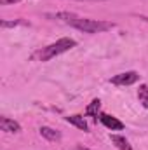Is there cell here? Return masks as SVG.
<instances>
[{
    "mask_svg": "<svg viewBox=\"0 0 148 150\" xmlns=\"http://www.w3.org/2000/svg\"><path fill=\"white\" fill-rule=\"evenodd\" d=\"M70 26H73L77 30L84 32V33H103L111 30L115 25L110 21H103V19H87V18H73L70 23Z\"/></svg>",
    "mask_w": 148,
    "mask_h": 150,
    "instance_id": "6da1fadb",
    "label": "cell"
},
{
    "mask_svg": "<svg viewBox=\"0 0 148 150\" xmlns=\"http://www.w3.org/2000/svg\"><path fill=\"white\" fill-rule=\"evenodd\" d=\"M75 45H77V42H75L73 38L63 37V38H59V40H56L54 44L44 47V49L38 52V58H40V61H49V59H52V58H56V56H59V54L70 51V49H73Z\"/></svg>",
    "mask_w": 148,
    "mask_h": 150,
    "instance_id": "7a4b0ae2",
    "label": "cell"
},
{
    "mask_svg": "<svg viewBox=\"0 0 148 150\" xmlns=\"http://www.w3.org/2000/svg\"><path fill=\"white\" fill-rule=\"evenodd\" d=\"M138 80H140V74L138 72H124V74L111 77V84H115V86H132Z\"/></svg>",
    "mask_w": 148,
    "mask_h": 150,
    "instance_id": "3957f363",
    "label": "cell"
},
{
    "mask_svg": "<svg viewBox=\"0 0 148 150\" xmlns=\"http://www.w3.org/2000/svg\"><path fill=\"white\" fill-rule=\"evenodd\" d=\"M99 120H101V124H103L105 127H108L111 131H120V129H124V122H120L117 117H111L108 113H99Z\"/></svg>",
    "mask_w": 148,
    "mask_h": 150,
    "instance_id": "277c9868",
    "label": "cell"
},
{
    "mask_svg": "<svg viewBox=\"0 0 148 150\" xmlns=\"http://www.w3.org/2000/svg\"><path fill=\"white\" fill-rule=\"evenodd\" d=\"M0 127L5 133H19L21 131V126L9 117H0Z\"/></svg>",
    "mask_w": 148,
    "mask_h": 150,
    "instance_id": "5b68a950",
    "label": "cell"
},
{
    "mask_svg": "<svg viewBox=\"0 0 148 150\" xmlns=\"http://www.w3.org/2000/svg\"><path fill=\"white\" fill-rule=\"evenodd\" d=\"M40 136L49 140V142H59L61 140V133L52 129V127H49V126H42L40 127Z\"/></svg>",
    "mask_w": 148,
    "mask_h": 150,
    "instance_id": "8992f818",
    "label": "cell"
},
{
    "mask_svg": "<svg viewBox=\"0 0 148 150\" xmlns=\"http://www.w3.org/2000/svg\"><path fill=\"white\" fill-rule=\"evenodd\" d=\"M111 143L118 150H132V147L129 145V142L124 136H120V134H111Z\"/></svg>",
    "mask_w": 148,
    "mask_h": 150,
    "instance_id": "52a82bcc",
    "label": "cell"
},
{
    "mask_svg": "<svg viewBox=\"0 0 148 150\" xmlns=\"http://www.w3.org/2000/svg\"><path fill=\"white\" fill-rule=\"evenodd\" d=\"M66 120L70 124H73L75 127H78L82 131H87V122H85V119L82 115H70V117H66Z\"/></svg>",
    "mask_w": 148,
    "mask_h": 150,
    "instance_id": "ba28073f",
    "label": "cell"
},
{
    "mask_svg": "<svg viewBox=\"0 0 148 150\" xmlns=\"http://www.w3.org/2000/svg\"><path fill=\"white\" fill-rule=\"evenodd\" d=\"M138 98H140V103L148 108V86L147 84H141L140 89H138Z\"/></svg>",
    "mask_w": 148,
    "mask_h": 150,
    "instance_id": "9c48e42d",
    "label": "cell"
},
{
    "mask_svg": "<svg viewBox=\"0 0 148 150\" xmlns=\"http://www.w3.org/2000/svg\"><path fill=\"white\" fill-rule=\"evenodd\" d=\"M99 108H101V101H99V100H92V101H91V105L85 108V113H87V115H91V117H98Z\"/></svg>",
    "mask_w": 148,
    "mask_h": 150,
    "instance_id": "30bf717a",
    "label": "cell"
},
{
    "mask_svg": "<svg viewBox=\"0 0 148 150\" xmlns=\"http://www.w3.org/2000/svg\"><path fill=\"white\" fill-rule=\"evenodd\" d=\"M18 25H23V21L18 19V21H2V23H0L2 28H11V26H18Z\"/></svg>",
    "mask_w": 148,
    "mask_h": 150,
    "instance_id": "8fae6325",
    "label": "cell"
},
{
    "mask_svg": "<svg viewBox=\"0 0 148 150\" xmlns=\"http://www.w3.org/2000/svg\"><path fill=\"white\" fill-rule=\"evenodd\" d=\"M21 0H0V5H11V4H18Z\"/></svg>",
    "mask_w": 148,
    "mask_h": 150,
    "instance_id": "7c38bea8",
    "label": "cell"
},
{
    "mask_svg": "<svg viewBox=\"0 0 148 150\" xmlns=\"http://www.w3.org/2000/svg\"><path fill=\"white\" fill-rule=\"evenodd\" d=\"M75 150H85V149H82V147H77V149H75Z\"/></svg>",
    "mask_w": 148,
    "mask_h": 150,
    "instance_id": "4fadbf2b",
    "label": "cell"
},
{
    "mask_svg": "<svg viewBox=\"0 0 148 150\" xmlns=\"http://www.w3.org/2000/svg\"><path fill=\"white\" fill-rule=\"evenodd\" d=\"M80 2H84V0H80ZM85 2H91V0H85ZM92 2H96V0H92Z\"/></svg>",
    "mask_w": 148,
    "mask_h": 150,
    "instance_id": "5bb4252c",
    "label": "cell"
}]
</instances>
